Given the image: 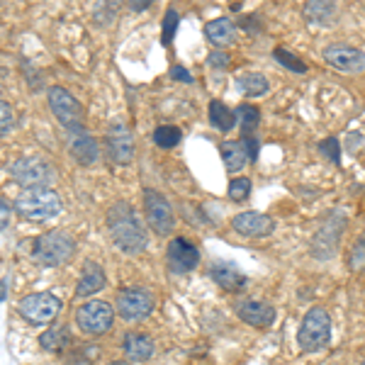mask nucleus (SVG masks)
I'll return each mask as SVG.
<instances>
[{"label":"nucleus","instance_id":"1","mask_svg":"<svg viewBox=\"0 0 365 365\" xmlns=\"http://www.w3.org/2000/svg\"><path fill=\"white\" fill-rule=\"evenodd\" d=\"M108 229L115 246H120L125 253H141L146 249V232L129 205L117 202L115 207H110Z\"/></svg>","mask_w":365,"mask_h":365},{"label":"nucleus","instance_id":"2","mask_svg":"<svg viewBox=\"0 0 365 365\" xmlns=\"http://www.w3.org/2000/svg\"><path fill=\"white\" fill-rule=\"evenodd\" d=\"M61 197L51 187H25L15 200L17 215L25 217L27 222L51 220L61 212Z\"/></svg>","mask_w":365,"mask_h":365},{"label":"nucleus","instance_id":"3","mask_svg":"<svg viewBox=\"0 0 365 365\" xmlns=\"http://www.w3.org/2000/svg\"><path fill=\"white\" fill-rule=\"evenodd\" d=\"M329 341H331V319H329V312L324 307H312L304 314L302 324H299V331H297L299 349L307 353H317L327 349Z\"/></svg>","mask_w":365,"mask_h":365},{"label":"nucleus","instance_id":"4","mask_svg":"<svg viewBox=\"0 0 365 365\" xmlns=\"http://www.w3.org/2000/svg\"><path fill=\"white\" fill-rule=\"evenodd\" d=\"M73 251H76V244L66 232H46L34 241L32 256L37 258L42 266L54 268V266H61V263L71 261Z\"/></svg>","mask_w":365,"mask_h":365},{"label":"nucleus","instance_id":"5","mask_svg":"<svg viewBox=\"0 0 365 365\" xmlns=\"http://www.w3.org/2000/svg\"><path fill=\"white\" fill-rule=\"evenodd\" d=\"M49 110L66 132L71 134L81 132V127H83V108H81V103L71 96L66 88L61 86L49 88Z\"/></svg>","mask_w":365,"mask_h":365},{"label":"nucleus","instance_id":"6","mask_svg":"<svg viewBox=\"0 0 365 365\" xmlns=\"http://www.w3.org/2000/svg\"><path fill=\"white\" fill-rule=\"evenodd\" d=\"M105 149L110 161L117 166H129L134 161V134L129 132L125 122L115 120L105 129Z\"/></svg>","mask_w":365,"mask_h":365},{"label":"nucleus","instance_id":"7","mask_svg":"<svg viewBox=\"0 0 365 365\" xmlns=\"http://www.w3.org/2000/svg\"><path fill=\"white\" fill-rule=\"evenodd\" d=\"M61 312V302L51 295V292H34L27 295L20 302V317L34 327H44L56 319V314Z\"/></svg>","mask_w":365,"mask_h":365},{"label":"nucleus","instance_id":"8","mask_svg":"<svg viewBox=\"0 0 365 365\" xmlns=\"http://www.w3.org/2000/svg\"><path fill=\"white\" fill-rule=\"evenodd\" d=\"M113 322L115 309L108 302H103V299L86 302L83 307H78V312H76V324L81 327V331L91 334V336H100V334L110 331Z\"/></svg>","mask_w":365,"mask_h":365},{"label":"nucleus","instance_id":"9","mask_svg":"<svg viewBox=\"0 0 365 365\" xmlns=\"http://www.w3.org/2000/svg\"><path fill=\"white\" fill-rule=\"evenodd\" d=\"M144 215L149 227L154 229L158 237H168L175 227V215L173 207L161 192L156 190H144Z\"/></svg>","mask_w":365,"mask_h":365},{"label":"nucleus","instance_id":"10","mask_svg":"<svg viewBox=\"0 0 365 365\" xmlns=\"http://www.w3.org/2000/svg\"><path fill=\"white\" fill-rule=\"evenodd\" d=\"M10 175L25 187H46L54 180V170L44 158L37 156H27V158H17L10 166Z\"/></svg>","mask_w":365,"mask_h":365},{"label":"nucleus","instance_id":"11","mask_svg":"<svg viewBox=\"0 0 365 365\" xmlns=\"http://www.w3.org/2000/svg\"><path fill=\"white\" fill-rule=\"evenodd\" d=\"M154 299L141 287H125L117 292V314L125 322H141L151 314Z\"/></svg>","mask_w":365,"mask_h":365},{"label":"nucleus","instance_id":"12","mask_svg":"<svg viewBox=\"0 0 365 365\" xmlns=\"http://www.w3.org/2000/svg\"><path fill=\"white\" fill-rule=\"evenodd\" d=\"M324 61L329 63L334 71L341 73H363L365 71V54L356 46L349 44H331L324 49Z\"/></svg>","mask_w":365,"mask_h":365},{"label":"nucleus","instance_id":"13","mask_svg":"<svg viewBox=\"0 0 365 365\" xmlns=\"http://www.w3.org/2000/svg\"><path fill=\"white\" fill-rule=\"evenodd\" d=\"M237 317L244 324L249 327H256V329H266V327H273L275 324V312L273 304L263 302V299H241L237 304Z\"/></svg>","mask_w":365,"mask_h":365},{"label":"nucleus","instance_id":"14","mask_svg":"<svg viewBox=\"0 0 365 365\" xmlns=\"http://www.w3.org/2000/svg\"><path fill=\"white\" fill-rule=\"evenodd\" d=\"M200 263V251L195 244H190L187 239L175 237L168 244V266L173 273H190Z\"/></svg>","mask_w":365,"mask_h":365},{"label":"nucleus","instance_id":"15","mask_svg":"<svg viewBox=\"0 0 365 365\" xmlns=\"http://www.w3.org/2000/svg\"><path fill=\"white\" fill-rule=\"evenodd\" d=\"M232 227L234 232L241 234V237H268L273 234L275 229V222L270 217L261 215V212H241L232 220Z\"/></svg>","mask_w":365,"mask_h":365},{"label":"nucleus","instance_id":"16","mask_svg":"<svg viewBox=\"0 0 365 365\" xmlns=\"http://www.w3.org/2000/svg\"><path fill=\"white\" fill-rule=\"evenodd\" d=\"M210 275H212V280H215L217 285L225 287V290H229V292H239V290H244V287L249 285L246 275L241 273V270L234 266V263H229V261L212 263Z\"/></svg>","mask_w":365,"mask_h":365},{"label":"nucleus","instance_id":"17","mask_svg":"<svg viewBox=\"0 0 365 365\" xmlns=\"http://www.w3.org/2000/svg\"><path fill=\"white\" fill-rule=\"evenodd\" d=\"M68 151H71V156H73V161L83 168H91L93 163H98V158H100L98 141L93 137H88V134H81V132L71 137Z\"/></svg>","mask_w":365,"mask_h":365},{"label":"nucleus","instance_id":"18","mask_svg":"<svg viewBox=\"0 0 365 365\" xmlns=\"http://www.w3.org/2000/svg\"><path fill=\"white\" fill-rule=\"evenodd\" d=\"M108 285V278H105V270L98 266L96 261H86L83 268H81V280L78 287H76V297H91L100 292L103 287Z\"/></svg>","mask_w":365,"mask_h":365},{"label":"nucleus","instance_id":"19","mask_svg":"<svg viewBox=\"0 0 365 365\" xmlns=\"http://www.w3.org/2000/svg\"><path fill=\"white\" fill-rule=\"evenodd\" d=\"M125 356L132 363H146L151 356H154V341L146 336V334H127Z\"/></svg>","mask_w":365,"mask_h":365},{"label":"nucleus","instance_id":"20","mask_svg":"<svg viewBox=\"0 0 365 365\" xmlns=\"http://www.w3.org/2000/svg\"><path fill=\"white\" fill-rule=\"evenodd\" d=\"M205 37L215 46H229L237 37V27H234V22L229 17H217V20L205 25Z\"/></svg>","mask_w":365,"mask_h":365},{"label":"nucleus","instance_id":"21","mask_svg":"<svg viewBox=\"0 0 365 365\" xmlns=\"http://www.w3.org/2000/svg\"><path fill=\"white\" fill-rule=\"evenodd\" d=\"M222 161H225L227 170H232V173L244 170L246 163L251 161L244 141H241V139L239 141H225V144H222Z\"/></svg>","mask_w":365,"mask_h":365},{"label":"nucleus","instance_id":"22","mask_svg":"<svg viewBox=\"0 0 365 365\" xmlns=\"http://www.w3.org/2000/svg\"><path fill=\"white\" fill-rule=\"evenodd\" d=\"M210 122L215 129H220V132H232L234 127H237V113H234L229 105H225L222 100H212L210 103Z\"/></svg>","mask_w":365,"mask_h":365},{"label":"nucleus","instance_id":"23","mask_svg":"<svg viewBox=\"0 0 365 365\" xmlns=\"http://www.w3.org/2000/svg\"><path fill=\"white\" fill-rule=\"evenodd\" d=\"M334 15H336L334 0H309L307 8H304V17L312 25H329Z\"/></svg>","mask_w":365,"mask_h":365},{"label":"nucleus","instance_id":"24","mask_svg":"<svg viewBox=\"0 0 365 365\" xmlns=\"http://www.w3.org/2000/svg\"><path fill=\"white\" fill-rule=\"evenodd\" d=\"M239 93H244L246 98H261L270 91V83L263 73H244L237 78Z\"/></svg>","mask_w":365,"mask_h":365},{"label":"nucleus","instance_id":"25","mask_svg":"<svg viewBox=\"0 0 365 365\" xmlns=\"http://www.w3.org/2000/svg\"><path fill=\"white\" fill-rule=\"evenodd\" d=\"M258 122H261V113L256 105H241L237 110V125L241 129V137H251L256 132Z\"/></svg>","mask_w":365,"mask_h":365},{"label":"nucleus","instance_id":"26","mask_svg":"<svg viewBox=\"0 0 365 365\" xmlns=\"http://www.w3.org/2000/svg\"><path fill=\"white\" fill-rule=\"evenodd\" d=\"M180 139H182V132L173 125H161L154 129V144L158 149H173V146L180 144Z\"/></svg>","mask_w":365,"mask_h":365},{"label":"nucleus","instance_id":"27","mask_svg":"<svg viewBox=\"0 0 365 365\" xmlns=\"http://www.w3.org/2000/svg\"><path fill=\"white\" fill-rule=\"evenodd\" d=\"M273 56L280 66H285L287 71H292V73H307V63H304L297 54H292L290 49H285V46H278V49L273 51Z\"/></svg>","mask_w":365,"mask_h":365},{"label":"nucleus","instance_id":"28","mask_svg":"<svg viewBox=\"0 0 365 365\" xmlns=\"http://www.w3.org/2000/svg\"><path fill=\"white\" fill-rule=\"evenodd\" d=\"M39 344H42L44 349L51 351V353L63 351V349H66V344H68L66 329H49V331H44L42 336H39Z\"/></svg>","mask_w":365,"mask_h":365},{"label":"nucleus","instance_id":"29","mask_svg":"<svg viewBox=\"0 0 365 365\" xmlns=\"http://www.w3.org/2000/svg\"><path fill=\"white\" fill-rule=\"evenodd\" d=\"M122 0H100V8L96 10V22L103 27H110L115 22V17L120 15Z\"/></svg>","mask_w":365,"mask_h":365},{"label":"nucleus","instance_id":"30","mask_svg":"<svg viewBox=\"0 0 365 365\" xmlns=\"http://www.w3.org/2000/svg\"><path fill=\"white\" fill-rule=\"evenodd\" d=\"M178 13H175L173 8H168L166 10V15H163V34H161V42L163 46H168L170 42H173V37H175V29H178Z\"/></svg>","mask_w":365,"mask_h":365},{"label":"nucleus","instance_id":"31","mask_svg":"<svg viewBox=\"0 0 365 365\" xmlns=\"http://www.w3.org/2000/svg\"><path fill=\"white\" fill-rule=\"evenodd\" d=\"M251 195V180L249 178H234L229 182V197L234 202H244L246 197Z\"/></svg>","mask_w":365,"mask_h":365},{"label":"nucleus","instance_id":"32","mask_svg":"<svg viewBox=\"0 0 365 365\" xmlns=\"http://www.w3.org/2000/svg\"><path fill=\"white\" fill-rule=\"evenodd\" d=\"M15 125V113L13 108H10L5 100H0V139L5 137V134H10V129Z\"/></svg>","mask_w":365,"mask_h":365},{"label":"nucleus","instance_id":"33","mask_svg":"<svg viewBox=\"0 0 365 365\" xmlns=\"http://www.w3.org/2000/svg\"><path fill=\"white\" fill-rule=\"evenodd\" d=\"M319 151L331 163H341V144H339L336 139H324L322 144H319Z\"/></svg>","mask_w":365,"mask_h":365},{"label":"nucleus","instance_id":"34","mask_svg":"<svg viewBox=\"0 0 365 365\" xmlns=\"http://www.w3.org/2000/svg\"><path fill=\"white\" fill-rule=\"evenodd\" d=\"M349 266H351L353 270H361V268L365 266V237H363L361 241H358L356 246H353Z\"/></svg>","mask_w":365,"mask_h":365},{"label":"nucleus","instance_id":"35","mask_svg":"<svg viewBox=\"0 0 365 365\" xmlns=\"http://www.w3.org/2000/svg\"><path fill=\"white\" fill-rule=\"evenodd\" d=\"M207 66H212V68H227L229 66V56L222 54V51H215V54H210V58H207Z\"/></svg>","mask_w":365,"mask_h":365},{"label":"nucleus","instance_id":"36","mask_svg":"<svg viewBox=\"0 0 365 365\" xmlns=\"http://www.w3.org/2000/svg\"><path fill=\"white\" fill-rule=\"evenodd\" d=\"M170 78H173V81H182V83H192V76L187 73V71L182 68V66H173V68H170Z\"/></svg>","mask_w":365,"mask_h":365},{"label":"nucleus","instance_id":"37","mask_svg":"<svg viewBox=\"0 0 365 365\" xmlns=\"http://www.w3.org/2000/svg\"><path fill=\"white\" fill-rule=\"evenodd\" d=\"M241 141H244V146H246V151H249V158H253L256 161L258 158V141H256V137H241Z\"/></svg>","mask_w":365,"mask_h":365},{"label":"nucleus","instance_id":"38","mask_svg":"<svg viewBox=\"0 0 365 365\" xmlns=\"http://www.w3.org/2000/svg\"><path fill=\"white\" fill-rule=\"evenodd\" d=\"M129 3V10H134V13H144V10H149L151 5H154V0H127Z\"/></svg>","mask_w":365,"mask_h":365},{"label":"nucleus","instance_id":"39","mask_svg":"<svg viewBox=\"0 0 365 365\" xmlns=\"http://www.w3.org/2000/svg\"><path fill=\"white\" fill-rule=\"evenodd\" d=\"M3 297H5V285H0V302H3Z\"/></svg>","mask_w":365,"mask_h":365},{"label":"nucleus","instance_id":"40","mask_svg":"<svg viewBox=\"0 0 365 365\" xmlns=\"http://www.w3.org/2000/svg\"><path fill=\"white\" fill-rule=\"evenodd\" d=\"M73 365H91V363H73Z\"/></svg>","mask_w":365,"mask_h":365},{"label":"nucleus","instance_id":"41","mask_svg":"<svg viewBox=\"0 0 365 365\" xmlns=\"http://www.w3.org/2000/svg\"><path fill=\"white\" fill-rule=\"evenodd\" d=\"M113 365H129V363H113Z\"/></svg>","mask_w":365,"mask_h":365}]
</instances>
